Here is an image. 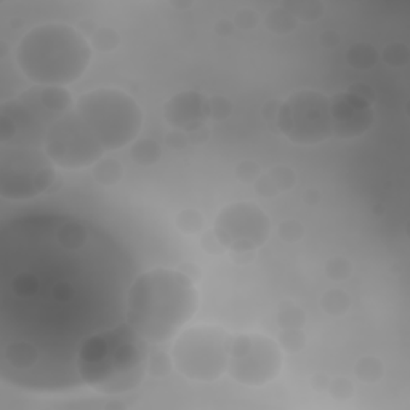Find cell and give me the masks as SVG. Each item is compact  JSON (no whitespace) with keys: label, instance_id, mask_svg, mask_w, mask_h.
Listing matches in <instances>:
<instances>
[{"label":"cell","instance_id":"1","mask_svg":"<svg viewBox=\"0 0 410 410\" xmlns=\"http://www.w3.org/2000/svg\"><path fill=\"white\" fill-rule=\"evenodd\" d=\"M136 263L101 226L63 214L18 216L0 231V378L31 391L82 387L77 358L125 322Z\"/></svg>","mask_w":410,"mask_h":410},{"label":"cell","instance_id":"2","mask_svg":"<svg viewBox=\"0 0 410 410\" xmlns=\"http://www.w3.org/2000/svg\"><path fill=\"white\" fill-rule=\"evenodd\" d=\"M199 308V292L178 269L156 268L136 274L128 289L125 320L150 343H165Z\"/></svg>","mask_w":410,"mask_h":410},{"label":"cell","instance_id":"3","mask_svg":"<svg viewBox=\"0 0 410 410\" xmlns=\"http://www.w3.org/2000/svg\"><path fill=\"white\" fill-rule=\"evenodd\" d=\"M150 342L128 322L93 335L82 345L77 372L82 385L103 394L132 391L147 373Z\"/></svg>","mask_w":410,"mask_h":410},{"label":"cell","instance_id":"4","mask_svg":"<svg viewBox=\"0 0 410 410\" xmlns=\"http://www.w3.org/2000/svg\"><path fill=\"white\" fill-rule=\"evenodd\" d=\"M92 58L90 43L69 24H42L18 43L14 61L36 85L64 87L79 81Z\"/></svg>","mask_w":410,"mask_h":410},{"label":"cell","instance_id":"5","mask_svg":"<svg viewBox=\"0 0 410 410\" xmlns=\"http://www.w3.org/2000/svg\"><path fill=\"white\" fill-rule=\"evenodd\" d=\"M64 87L34 85L0 106V141L7 146L43 147L53 122L72 110Z\"/></svg>","mask_w":410,"mask_h":410},{"label":"cell","instance_id":"6","mask_svg":"<svg viewBox=\"0 0 410 410\" xmlns=\"http://www.w3.org/2000/svg\"><path fill=\"white\" fill-rule=\"evenodd\" d=\"M74 110L87 123L105 151H116L135 141L143 125L138 103L122 90L96 88L79 96Z\"/></svg>","mask_w":410,"mask_h":410},{"label":"cell","instance_id":"7","mask_svg":"<svg viewBox=\"0 0 410 410\" xmlns=\"http://www.w3.org/2000/svg\"><path fill=\"white\" fill-rule=\"evenodd\" d=\"M231 340L218 325L187 329L175 342L174 365L192 382H215L228 370Z\"/></svg>","mask_w":410,"mask_h":410},{"label":"cell","instance_id":"8","mask_svg":"<svg viewBox=\"0 0 410 410\" xmlns=\"http://www.w3.org/2000/svg\"><path fill=\"white\" fill-rule=\"evenodd\" d=\"M55 164L43 147H0V196L10 201H26L53 189Z\"/></svg>","mask_w":410,"mask_h":410},{"label":"cell","instance_id":"9","mask_svg":"<svg viewBox=\"0 0 410 410\" xmlns=\"http://www.w3.org/2000/svg\"><path fill=\"white\" fill-rule=\"evenodd\" d=\"M280 133L295 145H318L334 136L330 98L316 90L290 95L276 119Z\"/></svg>","mask_w":410,"mask_h":410},{"label":"cell","instance_id":"10","mask_svg":"<svg viewBox=\"0 0 410 410\" xmlns=\"http://www.w3.org/2000/svg\"><path fill=\"white\" fill-rule=\"evenodd\" d=\"M43 151L53 164L66 170L93 167L106 152L76 110L53 122L43 143Z\"/></svg>","mask_w":410,"mask_h":410},{"label":"cell","instance_id":"11","mask_svg":"<svg viewBox=\"0 0 410 410\" xmlns=\"http://www.w3.org/2000/svg\"><path fill=\"white\" fill-rule=\"evenodd\" d=\"M283 369V349L273 338L258 334L239 335L231 340L228 373L245 387H263Z\"/></svg>","mask_w":410,"mask_h":410},{"label":"cell","instance_id":"12","mask_svg":"<svg viewBox=\"0 0 410 410\" xmlns=\"http://www.w3.org/2000/svg\"><path fill=\"white\" fill-rule=\"evenodd\" d=\"M214 231L226 250L255 252L268 240L271 221L254 202H236L220 212Z\"/></svg>","mask_w":410,"mask_h":410},{"label":"cell","instance_id":"13","mask_svg":"<svg viewBox=\"0 0 410 410\" xmlns=\"http://www.w3.org/2000/svg\"><path fill=\"white\" fill-rule=\"evenodd\" d=\"M330 114L334 136L338 140H353L364 135L375 121L372 105L349 92L337 93L330 98Z\"/></svg>","mask_w":410,"mask_h":410},{"label":"cell","instance_id":"14","mask_svg":"<svg viewBox=\"0 0 410 410\" xmlns=\"http://www.w3.org/2000/svg\"><path fill=\"white\" fill-rule=\"evenodd\" d=\"M164 117L172 128L194 132L209 119V98L194 90L176 93L165 103Z\"/></svg>","mask_w":410,"mask_h":410},{"label":"cell","instance_id":"15","mask_svg":"<svg viewBox=\"0 0 410 410\" xmlns=\"http://www.w3.org/2000/svg\"><path fill=\"white\" fill-rule=\"evenodd\" d=\"M280 7L294 14L296 21L314 23L324 17L325 5L320 0H284Z\"/></svg>","mask_w":410,"mask_h":410},{"label":"cell","instance_id":"16","mask_svg":"<svg viewBox=\"0 0 410 410\" xmlns=\"http://www.w3.org/2000/svg\"><path fill=\"white\" fill-rule=\"evenodd\" d=\"M380 53L377 48L370 43L358 42L348 48L347 61L351 68L359 69V71H367L372 69L378 63Z\"/></svg>","mask_w":410,"mask_h":410},{"label":"cell","instance_id":"17","mask_svg":"<svg viewBox=\"0 0 410 410\" xmlns=\"http://www.w3.org/2000/svg\"><path fill=\"white\" fill-rule=\"evenodd\" d=\"M162 147L151 138L136 140L130 147V157L133 162L141 167H151L161 161Z\"/></svg>","mask_w":410,"mask_h":410},{"label":"cell","instance_id":"18","mask_svg":"<svg viewBox=\"0 0 410 410\" xmlns=\"http://www.w3.org/2000/svg\"><path fill=\"white\" fill-rule=\"evenodd\" d=\"M92 175L103 186H114L123 178V167L114 157H101L93 165Z\"/></svg>","mask_w":410,"mask_h":410},{"label":"cell","instance_id":"19","mask_svg":"<svg viewBox=\"0 0 410 410\" xmlns=\"http://www.w3.org/2000/svg\"><path fill=\"white\" fill-rule=\"evenodd\" d=\"M320 308L334 318L347 314L351 308V296L342 289H330L320 296Z\"/></svg>","mask_w":410,"mask_h":410},{"label":"cell","instance_id":"20","mask_svg":"<svg viewBox=\"0 0 410 410\" xmlns=\"http://www.w3.org/2000/svg\"><path fill=\"white\" fill-rule=\"evenodd\" d=\"M354 373L365 385H375L383 378L385 365L375 356H364L354 365Z\"/></svg>","mask_w":410,"mask_h":410},{"label":"cell","instance_id":"21","mask_svg":"<svg viewBox=\"0 0 410 410\" xmlns=\"http://www.w3.org/2000/svg\"><path fill=\"white\" fill-rule=\"evenodd\" d=\"M296 23L298 21L294 18V14H290L287 10L280 7V5L271 10L265 18L266 28H268L271 32H274L276 36H287V34L294 32L296 29Z\"/></svg>","mask_w":410,"mask_h":410},{"label":"cell","instance_id":"22","mask_svg":"<svg viewBox=\"0 0 410 410\" xmlns=\"http://www.w3.org/2000/svg\"><path fill=\"white\" fill-rule=\"evenodd\" d=\"M306 324V313L298 306L284 301L278 313V325L280 329H301Z\"/></svg>","mask_w":410,"mask_h":410},{"label":"cell","instance_id":"23","mask_svg":"<svg viewBox=\"0 0 410 410\" xmlns=\"http://www.w3.org/2000/svg\"><path fill=\"white\" fill-rule=\"evenodd\" d=\"M325 276L334 283H345L353 274V265L347 256H332L325 261Z\"/></svg>","mask_w":410,"mask_h":410},{"label":"cell","instance_id":"24","mask_svg":"<svg viewBox=\"0 0 410 410\" xmlns=\"http://www.w3.org/2000/svg\"><path fill=\"white\" fill-rule=\"evenodd\" d=\"M121 43V36L116 29L110 26H100L98 31L90 37V45L96 52H112Z\"/></svg>","mask_w":410,"mask_h":410},{"label":"cell","instance_id":"25","mask_svg":"<svg viewBox=\"0 0 410 410\" xmlns=\"http://www.w3.org/2000/svg\"><path fill=\"white\" fill-rule=\"evenodd\" d=\"M176 226L185 234H199L201 231H204L205 221L201 212L194 209H185L176 216Z\"/></svg>","mask_w":410,"mask_h":410},{"label":"cell","instance_id":"26","mask_svg":"<svg viewBox=\"0 0 410 410\" xmlns=\"http://www.w3.org/2000/svg\"><path fill=\"white\" fill-rule=\"evenodd\" d=\"M306 343H308V338L301 329H283V332L279 334L280 349L290 354L303 351Z\"/></svg>","mask_w":410,"mask_h":410},{"label":"cell","instance_id":"27","mask_svg":"<svg viewBox=\"0 0 410 410\" xmlns=\"http://www.w3.org/2000/svg\"><path fill=\"white\" fill-rule=\"evenodd\" d=\"M382 59L388 66L391 68H404L407 66L410 61V52L406 43H389V45L385 47L382 53Z\"/></svg>","mask_w":410,"mask_h":410},{"label":"cell","instance_id":"28","mask_svg":"<svg viewBox=\"0 0 410 410\" xmlns=\"http://www.w3.org/2000/svg\"><path fill=\"white\" fill-rule=\"evenodd\" d=\"M174 367V358H170L169 354L162 349H156V351L150 353V360H147V373L154 375L157 378L167 377L172 372Z\"/></svg>","mask_w":410,"mask_h":410},{"label":"cell","instance_id":"29","mask_svg":"<svg viewBox=\"0 0 410 410\" xmlns=\"http://www.w3.org/2000/svg\"><path fill=\"white\" fill-rule=\"evenodd\" d=\"M268 176L273 180V183L278 186V189L280 192H287L290 189H294L296 185V174L294 169H290L287 165H278L273 167L268 172Z\"/></svg>","mask_w":410,"mask_h":410},{"label":"cell","instance_id":"30","mask_svg":"<svg viewBox=\"0 0 410 410\" xmlns=\"http://www.w3.org/2000/svg\"><path fill=\"white\" fill-rule=\"evenodd\" d=\"M278 234L280 239L285 242V244H296V242H300L301 239H303L305 226L300 220H295V218L285 220L279 225Z\"/></svg>","mask_w":410,"mask_h":410},{"label":"cell","instance_id":"31","mask_svg":"<svg viewBox=\"0 0 410 410\" xmlns=\"http://www.w3.org/2000/svg\"><path fill=\"white\" fill-rule=\"evenodd\" d=\"M330 396L337 401H348L354 396V385L349 378L347 377H337L330 380V385L327 388Z\"/></svg>","mask_w":410,"mask_h":410},{"label":"cell","instance_id":"32","mask_svg":"<svg viewBox=\"0 0 410 410\" xmlns=\"http://www.w3.org/2000/svg\"><path fill=\"white\" fill-rule=\"evenodd\" d=\"M233 112V103L226 96H212L209 98V119L214 121H225Z\"/></svg>","mask_w":410,"mask_h":410},{"label":"cell","instance_id":"33","mask_svg":"<svg viewBox=\"0 0 410 410\" xmlns=\"http://www.w3.org/2000/svg\"><path fill=\"white\" fill-rule=\"evenodd\" d=\"M260 175V165L254 161H242L236 167L237 180L247 185H254Z\"/></svg>","mask_w":410,"mask_h":410},{"label":"cell","instance_id":"34","mask_svg":"<svg viewBox=\"0 0 410 410\" xmlns=\"http://www.w3.org/2000/svg\"><path fill=\"white\" fill-rule=\"evenodd\" d=\"M233 24L234 28H239L242 31H250V29L256 28V24H258V14L252 8H242L236 13Z\"/></svg>","mask_w":410,"mask_h":410},{"label":"cell","instance_id":"35","mask_svg":"<svg viewBox=\"0 0 410 410\" xmlns=\"http://www.w3.org/2000/svg\"><path fill=\"white\" fill-rule=\"evenodd\" d=\"M201 245L202 249H204L207 254L210 255H223L226 249L225 245L221 244V240L218 239V236L215 234V231H205V234L202 236L201 239Z\"/></svg>","mask_w":410,"mask_h":410},{"label":"cell","instance_id":"36","mask_svg":"<svg viewBox=\"0 0 410 410\" xmlns=\"http://www.w3.org/2000/svg\"><path fill=\"white\" fill-rule=\"evenodd\" d=\"M254 187L256 191V194L265 197V199H269V197H276L279 194V189L278 186L274 185L273 180L268 176V174L266 175H260L258 178H256V181L254 183Z\"/></svg>","mask_w":410,"mask_h":410},{"label":"cell","instance_id":"37","mask_svg":"<svg viewBox=\"0 0 410 410\" xmlns=\"http://www.w3.org/2000/svg\"><path fill=\"white\" fill-rule=\"evenodd\" d=\"M167 146L172 147L175 151H181L189 145V138H187V133L183 130H176V128H172V130L167 133L165 136Z\"/></svg>","mask_w":410,"mask_h":410},{"label":"cell","instance_id":"38","mask_svg":"<svg viewBox=\"0 0 410 410\" xmlns=\"http://www.w3.org/2000/svg\"><path fill=\"white\" fill-rule=\"evenodd\" d=\"M347 92L353 93V95L359 96V98H362V100L370 103V105H372V103L375 101V92H373V88L370 87V85H367V83H362V82H360V83H353V85L349 87Z\"/></svg>","mask_w":410,"mask_h":410},{"label":"cell","instance_id":"39","mask_svg":"<svg viewBox=\"0 0 410 410\" xmlns=\"http://www.w3.org/2000/svg\"><path fill=\"white\" fill-rule=\"evenodd\" d=\"M319 43L324 48H335V47H338L340 45V36H338V32H335L334 29H327V31L320 32Z\"/></svg>","mask_w":410,"mask_h":410},{"label":"cell","instance_id":"40","mask_svg":"<svg viewBox=\"0 0 410 410\" xmlns=\"http://www.w3.org/2000/svg\"><path fill=\"white\" fill-rule=\"evenodd\" d=\"M309 385H311V388L314 389V391H327V388L330 385V378L325 373L319 372V373H316V375H313V377H311Z\"/></svg>","mask_w":410,"mask_h":410},{"label":"cell","instance_id":"41","mask_svg":"<svg viewBox=\"0 0 410 410\" xmlns=\"http://www.w3.org/2000/svg\"><path fill=\"white\" fill-rule=\"evenodd\" d=\"M178 271H181L183 274L187 276V278H189L192 283L199 280L201 276H202V271H201L199 266H197L196 263H189V261H187V263H181L180 268H178Z\"/></svg>","mask_w":410,"mask_h":410},{"label":"cell","instance_id":"42","mask_svg":"<svg viewBox=\"0 0 410 410\" xmlns=\"http://www.w3.org/2000/svg\"><path fill=\"white\" fill-rule=\"evenodd\" d=\"M214 31H215V34H218L220 37H228V36H231V32L234 31V24L228 18H221L215 23Z\"/></svg>","mask_w":410,"mask_h":410},{"label":"cell","instance_id":"43","mask_svg":"<svg viewBox=\"0 0 410 410\" xmlns=\"http://www.w3.org/2000/svg\"><path fill=\"white\" fill-rule=\"evenodd\" d=\"M279 110H280V101L278 100H269L265 103L263 106V116L266 121H276L278 119V114H279Z\"/></svg>","mask_w":410,"mask_h":410},{"label":"cell","instance_id":"44","mask_svg":"<svg viewBox=\"0 0 410 410\" xmlns=\"http://www.w3.org/2000/svg\"><path fill=\"white\" fill-rule=\"evenodd\" d=\"M98 28L100 26H96V23L93 21V19H81V21L77 23V31L82 34L83 37H87V36H93V34H95L96 31H98Z\"/></svg>","mask_w":410,"mask_h":410},{"label":"cell","instance_id":"45","mask_svg":"<svg viewBox=\"0 0 410 410\" xmlns=\"http://www.w3.org/2000/svg\"><path fill=\"white\" fill-rule=\"evenodd\" d=\"M210 133L205 130V127H201L197 128V130L187 133V138H189V143H196V145H201V143H204L209 140Z\"/></svg>","mask_w":410,"mask_h":410},{"label":"cell","instance_id":"46","mask_svg":"<svg viewBox=\"0 0 410 410\" xmlns=\"http://www.w3.org/2000/svg\"><path fill=\"white\" fill-rule=\"evenodd\" d=\"M303 201L308 205H318L320 202V192L318 189H306L303 194Z\"/></svg>","mask_w":410,"mask_h":410},{"label":"cell","instance_id":"47","mask_svg":"<svg viewBox=\"0 0 410 410\" xmlns=\"http://www.w3.org/2000/svg\"><path fill=\"white\" fill-rule=\"evenodd\" d=\"M172 7L180 8V10L189 8V7H192V2H172Z\"/></svg>","mask_w":410,"mask_h":410}]
</instances>
